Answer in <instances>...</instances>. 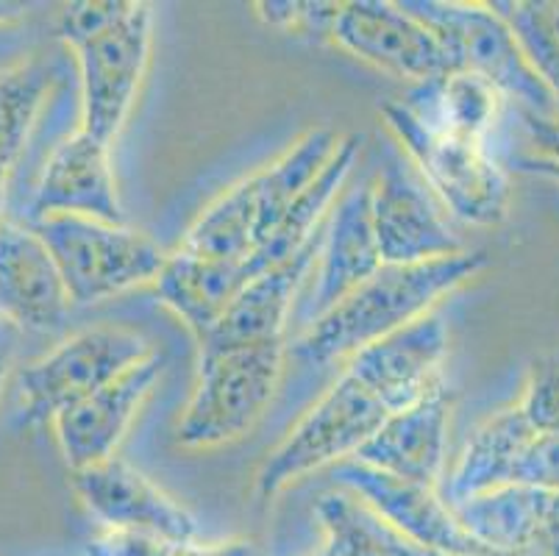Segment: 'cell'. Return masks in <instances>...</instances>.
<instances>
[{
  "mask_svg": "<svg viewBox=\"0 0 559 556\" xmlns=\"http://www.w3.org/2000/svg\"><path fill=\"white\" fill-rule=\"evenodd\" d=\"M487 264L485 251H462L420 264H381L373 279L309 323L287 351L304 365L350 359L381 336L429 315L437 300L471 282Z\"/></svg>",
  "mask_w": 559,
  "mask_h": 556,
  "instance_id": "1",
  "label": "cell"
},
{
  "mask_svg": "<svg viewBox=\"0 0 559 556\" xmlns=\"http://www.w3.org/2000/svg\"><path fill=\"white\" fill-rule=\"evenodd\" d=\"M343 137L334 129H314L282 153L276 162L234 184L190 226L181 251L212 259H242L271 237L332 162Z\"/></svg>",
  "mask_w": 559,
  "mask_h": 556,
  "instance_id": "2",
  "label": "cell"
},
{
  "mask_svg": "<svg viewBox=\"0 0 559 556\" xmlns=\"http://www.w3.org/2000/svg\"><path fill=\"white\" fill-rule=\"evenodd\" d=\"M401 3L440 39L451 70L479 75L501 98L515 104L521 117L559 120V106L551 90L532 68L515 31L492 9V3H454V0H401Z\"/></svg>",
  "mask_w": 559,
  "mask_h": 556,
  "instance_id": "3",
  "label": "cell"
},
{
  "mask_svg": "<svg viewBox=\"0 0 559 556\" xmlns=\"http://www.w3.org/2000/svg\"><path fill=\"white\" fill-rule=\"evenodd\" d=\"M381 117L426 187L456 221L471 226H498L507 221L510 178L492 159L487 142L431 129L401 100L381 106Z\"/></svg>",
  "mask_w": 559,
  "mask_h": 556,
  "instance_id": "4",
  "label": "cell"
},
{
  "mask_svg": "<svg viewBox=\"0 0 559 556\" xmlns=\"http://www.w3.org/2000/svg\"><path fill=\"white\" fill-rule=\"evenodd\" d=\"M284 356V340L201 351L198 385L176 428V442L192 451H206L248 435L273 401Z\"/></svg>",
  "mask_w": 559,
  "mask_h": 556,
  "instance_id": "5",
  "label": "cell"
},
{
  "mask_svg": "<svg viewBox=\"0 0 559 556\" xmlns=\"http://www.w3.org/2000/svg\"><path fill=\"white\" fill-rule=\"evenodd\" d=\"M28 226L48 245L73 306L98 304L140 284H156L170 257L148 234L95 217L50 214Z\"/></svg>",
  "mask_w": 559,
  "mask_h": 556,
  "instance_id": "6",
  "label": "cell"
},
{
  "mask_svg": "<svg viewBox=\"0 0 559 556\" xmlns=\"http://www.w3.org/2000/svg\"><path fill=\"white\" fill-rule=\"evenodd\" d=\"M388 417L390 412L354 376L343 374L282 446L267 453L257 473V496L267 501L320 468L354 459Z\"/></svg>",
  "mask_w": 559,
  "mask_h": 556,
  "instance_id": "7",
  "label": "cell"
},
{
  "mask_svg": "<svg viewBox=\"0 0 559 556\" xmlns=\"http://www.w3.org/2000/svg\"><path fill=\"white\" fill-rule=\"evenodd\" d=\"M154 354L142 334L120 326L84 329L50 354L25 365L17 376L23 423L56 421L70 406L98 392L129 367Z\"/></svg>",
  "mask_w": 559,
  "mask_h": 556,
  "instance_id": "8",
  "label": "cell"
},
{
  "mask_svg": "<svg viewBox=\"0 0 559 556\" xmlns=\"http://www.w3.org/2000/svg\"><path fill=\"white\" fill-rule=\"evenodd\" d=\"M154 12L131 0L129 12L109 28L73 45L81 73V129L115 142L140 92L151 59Z\"/></svg>",
  "mask_w": 559,
  "mask_h": 556,
  "instance_id": "9",
  "label": "cell"
},
{
  "mask_svg": "<svg viewBox=\"0 0 559 556\" xmlns=\"http://www.w3.org/2000/svg\"><path fill=\"white\" fill-rule=\"evenodd\" d=\"M370 221L384 264L435 262L467 251L406 153H390L370 181Z\"/></svg>",
  "mask_w": 559,
  "mask_h": 556,
  "instance_id": "10",
  "label": "cell"
},
{
  "mask_svg": "<svg viewBox=\"0 0 559 556\" xmlns=\"http://www.w3.org/2000/svg\"><path fill=\"white\" fill-rule=\"evenodd\" d=\"M332 39L381 73L406 79L415 86L451 73L449 56L440 39L404 3H390V0L343 3Z\"/></svg>",
  "mask_w": 559,
  "mask_h": 556,
  "instance_id": "11",
  "label": "cell"
},
{
  "mask_svg": "<svg viewBox=\"0 0 559 556\" xmlns=\"http://www.w3.org/2000/svg\"><path fill=\"white\" fill-rule=\"evenodd\" d=\"M332 476L340 487L362 498L379 518L420 548L440 556H474L487 551L462 529L451 504L437 496V487L390 476L357 459L334 465Z\"/></svg>",
  "mask_w": 559,
  "mask_h": 556,
  "instance_id": "12",
  "label": "cell"
},
{
  "mask_svg": "<svg viewBox=\"0 0 559 556\" xmlns=\"http://www.w3.org/2000/svg\"><path fill=\"white\" fill-rule=\"evenodd\" d=\"M445 354L449 329L440 315L429 312L350 356L345 374L354 376L393 415L443 385L440 367Z\"/></svg>",
  "mask_w": 559,
  "mask_h": 556,
  "instance_id": "13",
  "label": "cell"
},
{
  "mask_svg": "<svg viewBox=\"0 0 559 556\" xmlns=\"http://www.w3.org/2000/svg\"><path fill=\"white\" fill-rule=\"evenodd\" d=\"M70 482L84 507L100 520V527L134 529L176 543L198 540V520L123 459L111 457L84 471H73Z\"/></svg>",
  "mask_w": 559,
  "mask_h": 556,
  "instance_id": "14",
  "label": "cell"
},
{
  "mask_svg": "<svg viewBox=\"0 0 559 556\" xmlns=\"http://www.w3.org/2000/svg\"><path fill=\"white\" fill-rule=\"evenodd\" d=\"M165 356L154 351L148 359L129 367L115 381L56 417V440L62 446L70 473L115 457V448L120 446L140 406L165 374Z\"/></svg>",
  "mask_w": 559,
  "mask_h": 556,
  "instance_id": "15",
  "label": "cell"
},
{
  "mask_svg": "<svg viewBox=\"0 0 559 556\" xmlns=\"http://www.w3.org/2000/svg\"><path fill=\"white\" fill-rule=\"evenodd\" d=\"M379 242L370 221V181L340 192L326 221L318 262H314V284L304 300L301 318L314 323L320 315L348 298L381 270Z\"/></svg>",
  "mask_w": 559,
  "mask_h": 556,
  "instance_id": "16",
  "label": "cell"
},
{
  "mask_svg": "<svg viewBox=\"0 0 559 556\" xmlns=\"http://www.w3.org/2000/svg\"><path fill=\"white\" fill-rule=\"evenodd\" d=\"M109 147V142L86 134L84 129L59 142L39 173L25 223H37L50 214H79L126 226Z\"/></svg>",
  "mask_w": 559,
  "mask_h": 556,
  "instance_id": "17",
  "label": "cell"
},
{
  "mask_svg": "<svg viewBox=\"0 0 559 556\" xmlns=\"http://www.w3.org/2000/svg\"><path fill=\"white\" fill-rule=\"evenodd\" d=\"M323 232H326V223L314 232V237L304 245L301 251L284 259L276 268L264 270L251 284H246L242 293L223 312V318L212 326L210 334L198 340L201 351L242 348V345L284 340L287 320L296 309L298 289L318 262Z\"/></svg>",
  "mask_w": 559,
  "mask_h": 556,
  "instance_id": "18",
  "label": "cell"
},
{
  "mask_svg": "<svg viewBox=\"0 0 559 556\" xmlns=\"http://www.w3.org/2000/svg\"><path fill=\"white\" fill-rule=\"evenodd\" d=\"M62 273L28 223H0V315L28 331H50L70 309Z\"/></svg>",
  "mask_w": 559,
  "mask_h": 556,
  "instance_id": "19",
  "label": "cell"
},
{
  "mask_svg": "<svg viewBox=\"0 0 559 556\" xmlns=\"http://www.w3.org/2000/svg\"><path fill=\"white\" fill-rule=\"evenodd\" d=\"M451 398L437 385L418 404L393 412L354 459L390 476L437 487L445 468Z\"/></svg>",
  "mask_w": 559,
  "mask_h": 556,
  "instance_id": "20",
  "label": "cell"
},
{
  "mask_svg": "<svg viewBox=\"0 0 559 556\" xmlns=\"http://www.w3.org/2000/svg\"><path fill=\"white\" fill-rule=\"evenodd\" d=\"M456 520L485 548L528 554L540 534L559 520V493L537 487H498L451 504Z\"/></svg>",
  "mask_w": 559,
  "mask_h": 556,
  "instance_id": "21",
  "label": "cell"
},
{
  "mask_svg": "<svg viewBox=\"0 0 559 556\" xmlns=\"http://www.w3.org/2000/svg\"><path fill=\"white\" fill-rule=\"evenodd\" d=\"M240 259H212L173 251L156 279V295L201 340L246 287Z\"/></svg>",
  "mask_w": 559,
  "mask_h": 556,
  "instance_id": "22",
  "label": "cell"
},
{
  "mask_svg": "<svg viewBox=\"0 0 559 556\" xmlns=\"http://www.w3.org/2000/svg\"><path fill=\"white\" fill-rule=\"evenodd\" d=\"M401 104L431 129L487 142L507 100L479 75L451 70L429 84L412 86Z\"/></svg>",
  "mask_w": 559,
  "mask_h": 556,
  "instance_id": "23",
  "label": "cell"
},
{
  "mask_svg": "<svg viewBox=\"0 0 559 556\" xmlns=\"http://www.w3.org/2000/svg\"><path fill=\"white\" fill-rule=\"evenodd\" d=\"M535 435L537 431L528 426L518 406L498 412L490 421L481 423L474 437L467 440L465 451L451 473L445 501L456 504L490 493V489L507 487L518 457Z\"/></svg>",
  "mask_w": 559,
  "mask_h": 556,
  "instance_id": "24",
  "label": "cell"
},
{
  "mask_svg": "<svg viewBox=\"0 0 559 556\" xmlns=\"http://www.w3.org/2000/svg\"><path fill=\"white\" fill-rule=\"evenodd\" d=\"M314 512L326 532V548L320 556H440L395 532L348 489L323 493Z\"/></svg>",
  "mask_w": 559,
  "mask_h": 556,
  "instance_id": "25",
  "label": "cell"
},
{
  "mask_svg": "<svg viewBox=\"0 0 559 556\" xmlns=\"http://www.w3.org/2000/svg\"><path fill=\"white\" fill-rule=\"evenodd\" d=\"M53 79V68L37 59L17 61L0 70V167H7L9 173L25 151Z\"/></svg>",
  "mask_w": 559,
  "mask_h": 556,
  "instance_id": "26",
  "label": "cell"
},
{
  "mask_svg": "<svg viewBox=\"0 0 559 556\" xmlns=\"http://www.w3.org/2000/svg\"><path fill=\"white\" fill-rule=\"evenodd\" d=\"M559 106V0H492Z\"/></svg>",
  "mask_w": 559,
  "mask_h": 556,
  "instance_id": "27",
  "label": "cell"
},
{
  "mask_svg": "<svg viewBox=\"0 0 559 556\" xmlns=\"http://www.w3.org/2000/svg\"><path fill=\"white\" fill-rule=\"evenodd\" d=\"M343 3H323V0H273L257 3V14L273 28L287 34H309V37L332 39Z\"/></svg>",
  "mask_w": 559,
  "mask_h": 556,
  "instance_id": "28",
  "label": "cell"
},
{
  "mask_svg": "<svg viewBox=\"0 0 559 556\" xmlns=\"http://www.w3.org/2000/svg\"><path fill=\"white\" fill-rule=\"evenodd\" d=\"M518 410L537 435H559V359L532 362Z\"/></svg>",
  "mask_w": 559,
  "mask_h": 556,
  "instance_id": "29",
  "label": "cell"
},
{
  "mask_svg": "<svg viewBox=\"0 0 559 556\" xmlns=\"http://www.w3.org/2000/svg\"><path fill=\"white\" fill-rule=\"evenodd\" d=\"M512 484L559 493V435H535L526 442L507 487Z\"/></svg>",
  "mask_w": 559,
  "mask_h": 556,
  "instance_id": "30",
  "label": "cell"
},
{
  "mask_svg": "<svg viewBox=\"0 0 559 556\" xmlns=\"http://www.w3.org/2000/svg\"><path fill=\"white\" fill-rule=\"evenodd\" d=\"M129 7L131 0H81V3H70L59 14V37L73 48V45L84 43V39L109 28L111 23H117L129 12Z\"/></svg>",
  "mask_w": 559,
  "mask_h": 556,
  "instance_id": "31",
  "label": "cell"
},
{
  "mask_svg": "<svg viewBox=\"0 0 559 556\" xmlns=\"http://www.w3.org/2000/svg\"><path fill=\"white\" fill-rule=\"evenodd\" d=\"M179 545L176 540L148 532L100 527V532L86 543V556H176Z\"/></svg>",
  "mask_w": 559,
  "mask_h": 556,
  "instance_id": "32",
  "label": "cell"
},
{
  "mask_svg": "<svg viewBox=\"0 0 559 556\" xmlns=\"http://www.w3.org/2000/svg\"><path fill=\"white\" fill-rule=\"evenodd\" d=\"M528 134L543 147V159L559 170V120H537V117H523Z\"/></svg>",
  "mask_w": 559,
  "mask_h": 556,
  "instance_id": "33",
  "label": "cell"
},
{
  "mask_svg": "<svg viewBox=\"0 0 559 556\" xmlns=\"http://www.w3.org/2000/svg\"><path fill=\"white\" fill-rule=\"evenodd\" d=\"M176 556H257V548L253 543H246V540H234V543H181Z\"/></svg>",
  "mask_w": 559,
  "mask_h": 556,
  "instance_id": "34",
  "label": "cell"
},
{
  "mask_svg": "<svg viewBox=\"0 0 559 556\" xmlns=\"http://www.w3.org/2000/svg\"><path fill=\"white\" fill-rule=\"evenodd\" d=\"M526 556H559V520H554L551 527L540 534L535 548L528 551Z\"/></svg>",
  "mask_w": 559,
  "mask_h": 556,
  "instance_id": "35",
  "label": "cell"
},
{
  "mask_svg": "<svg viewBox=\"0 0 559 556\" xmlns=\"http://www.w3.org/2000/svg\"><path fill=\"white\" fill-rule=\"evenodd\" d=\"M518 170H526V173H540V176L554 178L559 184V170H554L543 156H535V159H521L518 162Z\"/></svg>",
  "mask_w": 559,
  "mask_h": 556,
  "instance_id": "36",
  "label": "cell"
},
{
  "mask_svg": "<svg viewBox=\"0 0 559 556\" xmlns=\"http://www.w3.org/2000/svg\"><path fill=\"white\" fill-rule=\"evenodd\" d=\"M25 12H28V9H25L23 3H0V25H9L14 23V20L25 17Z\"/></svg>",
  "mask_w": 559,
  "mask_h": 556,
  "instance_id": "37",
  "label": "cell"
},
{
  "mask_svg": "<svg viewBox=\"0 0 559 556\" xmlns=\"http://www.w3.org/2000/svg\"><path fill=\"white\" fill-rule=\"evenodd\" d=\"M9 176L12 173L7 167H0V223H3V203H7V187H9Z\"/></svg>",
  "mask_w": 559,
  "mask_h": 556,
  "instance_id": "38",
  "label": "cell"
},
{
  "mask_svg": "<svg viewBox=\"0 0 559 556\" xmlns=\"http://www.w3.org/2000/svg\"><path fill=\"white\" fill-rule=\"evenodd\" d=\"M474 556H526V554H504V551H481V554H474Z\"/></svg>",
  "mask_w": 559,
  "mask_h": 556,
  "instance_id": "39",
  "label": "cell"
},
{
  "mask_svg": "<svg viewBox=\"0 0 559 556\" xmlns=\"http://www.w3.org/2000/svg\"><path fill=\"white\" fill-rule=\"evenodd\" d=\"M3 376H7V359L0 356V387H3Z\"/></svg>",
  "mask_w": 559,
  "mask_h": 556,
  "instance_id": "40",
  "label": "cell"
}]
</instances>
